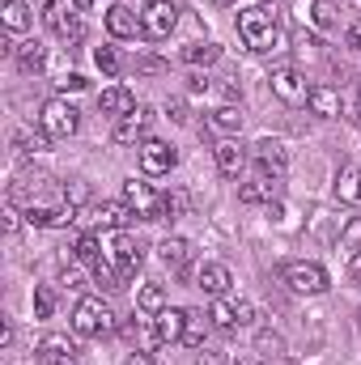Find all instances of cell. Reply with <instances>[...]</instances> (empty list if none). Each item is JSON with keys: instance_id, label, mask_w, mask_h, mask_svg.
I'll list each match as a JSON object with an SVG mask.
<instances>
[{"instance_id": "15", "label": "cell", "mask_w": 361, "mask_h": 365, "mask_svg": "<svg viewBox=\"0 0 361 365\" xmlns=\"http://www.w3.org/2000/svg\"><path fill=\"white\" fill-rule=\"evenodd\" d=\"M255 162H260V170H264L268 179H280L285 166H289V149H285L280 140L264 136V140H255Z\"/></svg>"}, {"instance_id": "33", "label": "cell", "mask_w": 361, "mask_h": 365, "mask_svg": "<svg viewBox=\"0 0 361 365\" xmlns=\"http://www.w3.org/2000/svg\"><path fill=\"white\" fill-rule=\"evenodd\" d=\"M306 17H310V26H319V30H327V34L336 30V4H332V0H310V13H306Z\"/></svg>"}, {"instance_id": "16", "label": "cell", "mask_w": 361, "mask_h": 365, "mask_svg": "<svg viewBox=\"0 0 361 365\" xmlns=\"http://www.w3.org/2000/svg\"><path fill=\"white\" fill-rule=\"evenodd\" d=\"M213 158H217L221 179H243V170H247V149H243L238 140H221V145L213 149Z\"/></svg>"}, {"instance_id": "43", "label": "cell", "mask_w": 361, "mask_h": 365, "mask_svg": "<svg viewBox=\"0 0 361 365\" xmlns=\"http://www.w3.org/2000/svg\"><path fill=\"white\" fill-rule=\"evenodd\" d=\"M56 86H60V90H86V86H90V81H86V77H81V73H64V77H60V81H56Z\"/></svg>"}, {"instance_id": "38", "label": "cell", "mask_w": 361, "mask_h": 365, "mask_svg": "<svg viewBox=\"0 0 361 365\" xmlns=\"http://www.w3.org/2000/svg\"><path fill=\"white\" fill-rule=\"evenodd\" d=\"M93 64H98L106 77H115V73H119V56H115V47H93Z\"/></svg>"}, {"instance_id": "49", "label": "cell", "mask_w": 361, "mask_h": 365, "mask_svg": "<svg viewBox=\"0 0 361 365\" xmlns=\"http://www.w3.org/2000/svg\"><path fill=\"white\" fill-rule=\"evenodd\" d=\"M208 90V77H191V93H204Z\"/></svg>"}, {"instance_id": "24", "label": "cell", "mask_w": 361, "mask_h": 365, "mask_svg": "<svg viewBox=\"0 0 361 365\" xmlns=\"http://www.w3.org/2000/svg\"><path fill=\"white\" fill-rule=\"evenodd\" d=\"M13 56H17L21 73H43V68H47V51H43V43H39V38L17 43V47H13Z\"/></svg>"}, {"instance_id": "2", "label": "cell", "mask_w": 361, "mask_h": 365, "mask_svg": "<svg viewBox=\"0 0 361 365\" xmlns=\"http://www.w3.org/2000/svg\"><path fill=\"white\" fill-rule=\"evenodd\" d=\"M102 255H106V264L123 276V280H132L136 268L145 264V247H141L128 230H106V234H102Z\"/></svg>"}, {"instance_id": "20", "label": "cell", "mask_w": 361, "mask_h": 365, "mask_svg": "<svg viewBox=\"0 0 361 365\" xmlns=\"http://www.w3.org/2000/svg\"><path fill=\"white\" fill-rule=\"evenodd\" d=\"M195 284H200L208 297H225V293H230V284H234V276H230L225 264H204V268L195 272Z\"/></svg>"}, {"instance_id": "40", "label": "cell", "mask_w": 361, "mask_h": 365, "mask_svg": "<svg viewBox=\"0 0 361 365\" xmlns=\"http://www.w3.org/2000/svg\"><path fill=\"white\" fill-rule=\"evenodd\" d=\"M64 284H68V289H90V284H86V272L77 268V259L64 264Z\"/></svg>"}, {"instance_id": "35", "label": "cell", "mask_w": 361, "mask_h": 365, "mask_svg": "<svg viewBox=\"0 0 361 365\" xmlns=\"http://www.w3.org/2000/svg\"><path fill=\"white\" fill-rule=\"evenodd\" d=\"M255 353L268 361V357H280L285 353V340H280V331H260L255 336Z\"/></svg>"}, {"instance_id": "19", "label": "cell", "mask_w": 361, "mask_h": 365, "mask_svg": "<svg viewBox=\"0 0 361 365\" xmlns=\"http://www.w3.org/2000/svg\"><path fill=\"white\" fill-rule=\"evenodd\" d=\"M119 331H123V340H128L132 349H141V353H153V349L162 344V336H158V323H145V319H128Z\"/></svg>"}, {"instance_id": "45", "label": "cell", "mask_w": 361, "mask_h": 365, "mask_svg": "<svg viewBox=\"0 0 361 365\" xmlns=\"http://www.w3.org/2000/svg\"><path fill=\"white\" fill-rule=\"evenodd\" d=\"M345 47H349V51H361V21H353V26L345 30Z\"/></svg>"}, {"instance_id": "5", "label": "cell", "mask_w": 361, "mask_h": 365, "mask_svg": "<svg viewBox=\"0 0 361 365\" xmlns=\"http://www.w3.org/2000/svg\"><path fill=\"white\" fill-rule=\"evenodd\" d=\"M73 331L77 336H111L115 331V310L102 297H81L73 306Z\"/></svg>"}, {"instance_id": "50", "label": "cell", "mask_w": 361, "mask_h": 365, "mask_svg": "<svg viewBox=\"0 0 361 365\" xmlns=\"http://www.w3.org/2000/svg\"><path fill=\"white\" fill-rule=\"evenodd\" d=\"M349 276H353V280H361V251L353 255V264H349Z\"/></svg>"}, {"instance_id": "36", "label": "cell", "mask_w": 361, "mask_h": 365, "mask_svg": "<svg viewBox=\"0 0 361 365\" xmlns=\"http://www.w3.org/2000/svg\"><path fill=\"white\" fill-rule=\"evenodd\" d=\"M340 251H361V217H349L340 225Z\"/></svg>"}, {"instance_id": "9", "label": "cell", "mask_w": 361, "mask_h": 365, "mask_svg": "<svg viewBox=\"0 0 361 365\" xmlns=\"http://www.w3.org/2000/svg\"><path fill=\"white\" fill-rule=\"evenodd\" d=\"M175 26H179V9L171 0H149L141 9V34L145 38H171Z\"/></svg>"}, {"instance_id": "48", "label": "cell", "mask_w": 361, "mask_h": 365, "mask_svg": "<svg viewBox=\"0 0 361 365\" xmlns=\"http://www.w3.org/2000/svg\"><path fill=\"white\" fill-rule=\"evenodd\" d=\"M166 110H171V119H187V115H183V98H171V102H166Z\"/></svg>"}, {"instance_id": "44", "label": "cell", "mask_w": 361, "mask_h": 365, "mask_svg": "<svg viewBox=\"0 0 361 365\" xmlns=\"http://www.w3.org/2000/svg\"><path fill=\"white\" fill-rule=\"evenodd\" d=\"M234 310H238V327H247V323L255 319V306H251L247 297H238V302H234Z\"/></svg>"}, {"instance_id": "4", "label": "cell", "mask_w": 361, "mask_h": 365, "mask_svg": "<svg viewBox=\"0 0 361 365\" xmlns=\"http://www.w3.org/2000/svg\"><path fill=\"white\" fill-rule=\"evenodd\" d=\"M123 204L136 212V221H162V217L171 212L166 195L153 191V182L149 179H128L123 182Z\"/></svg>"}, {"instance_id": "11", "label": "cell", "mask_w": 361, "mask_h": 365, "mask_svg": "<svg viewBox=\"0 0 361 365\" xmlns=\"http://www.w3.org/2000/svg\"><path fill=\"white\" fill-rule=\"evenodd\" d=\"M43 21H47V26L56 30V38H60V43H68V47H77V43L86 38V21H81L77 13H64L56 0H47V4H43Z\"/></svg>"}, {"instance_id": "30", "label": "cell", "mask_w": 361, "mask_h": 365, "mask_svg": "<svg viewBox=\"0 0 361 365\" xmlns=\"http://www.w3.org/2000/svg\"><path fill=\"white\" fill-rule=\"evenodd\" d=\"M136 310L149 314V319H158V314L166 310V289H162V284H141V293H136Z\"/></svg>"}, {"instance_id": "23", "label": "cell", "mask_w": 361, "mask_h": 365, "mask_svg": "<svg viewBox=\"0 0 361 365\" xmlns=\"http://www.w3.org/2000/svg\"><path fill=\"white\" fill-rule=\"evenodd\" d=\"M243 106H234V102H225V106H217L213 115H208V128L213 132H225V136H238L243 132Z\"/></svg>"}, {"instance_id": "34", "label": "cell", "mask_w": 361, "mask_h": 365, "mask_svg": "<svg viewBox=\"0 0 361 365\" xmlns=\"http://www.w3.org/2000/svg\"><path fill=\"white\" fill-rule=\"evenodd\" d=\"M56 289L51 284H34V319H51L56 314Z\"/></svg>"}, {"instance_id": "14", "label": "cell", "mask_w": 361, "mask_h": 365, "mask_svg": "<svg viewBox=\"0 0 361 365\" xmlns=\"http://www.w3.org/2000/svg\"><path fill=\"white\" fill-rule=\"evenodd\" d=\"M26 221L39 225V230H64V225L77 221V208L68 200H60V204H34V208H26Z\"/></svg>"}, {"instance_id": "39", "label": "cell", "mask_w": 361, "mask_h": 365, "mask_svg": "<svg viewBox=\"0 0 361 365\" xmlns=\"http://www.w3.org/2000/svg\"><path fill=\"white\" fill-rule=\"evenodd\" d=\"M136 73H145V77H166V73H171V64H166V60H158V56H141V60H136Z\"/></svg>"}, {"instance_id": "21", "label": "cell", "mask_w": 361, "mask_h": 365, "mask_svg": "<svg viewBox=\"0 0 361 365\" xmlns=\"http://www.w3.org/2000/svg\"><path fill=\"white\" fill-rule=\"evenodd\" d=\"M238 200H243V204H272V200H280V179L260 175V179L243 182V187H238Z\"/></svg>"}, {"instance_id": "53", "label": "cell", "mask_w": 361, "mask_h": 365, "mask_svg": "<svg viewBox=\"0 0 361 365\" xmlns=\"http://www.w3.org/2000/svg\"><path fill=\"white\" fill-rule=\"evenodd\" d=\"M73 4H77V9H90L93 0H73Z\"/></svg>"}, {"instance_id": "31", "label": "cell", "mask_w": 361, "mask_h": 365, "mask_svg": "<svg viewBox=\"0 0 361 365\" xmlns=\"http://www.w3.org/2000/svg\"><path fill=\"white\" fill-rule=\"evenodd\" d=\"M208 319H213V327H217V331H234V327H238L234 297H213V306H208Z\"/></svg>"}, {"instance_id": "27", "label": "cell", "mask_w": 361, "mask_h": 365, "mask_svg": "<svg viewBox=\"0 0 361 365\" xmlns=\"http://www.w3.org/2000/svg\"><path fill=\"white\" fill-rule=\"evenodd\" d=\"M158 255H162V264H166L171 272H183L187 259H191V247H187L183 238H162V242H158Z\"/></svg>"}, {"instance_id": "25", "label": "cell", "mask_w": 361, "mask_h": 365, "mask_svg": "<svg viewBox=\"0 0 361 365\" xmlns=\"http://www.w3.org/2000/svg\"><path fill=\"white\" fill-rule=\"evenodd\" d=\"M306 106H310V115H319V119H336V115H340V93L332 90V86H315Z\"/></svg>"}, {"instance_id": "42", "label": "cell", "mask_w": 361, "mask_h": 365, "mask_svg": "<svg viewBox=\"0 0 361 365\" xmlns=\"http://www.w3.org/2000/svg\"><path fill=\"white\" fill-rule=\"evenodd\" d=\"M0 217H4V230H9V234H17V225H21V212H17V204H13V200L4 204V212H0Z\"/></svg>"}, {"instance_id": "3", "label": "cell", "mask_w": 361, "mask_h": 365, "mask_svg": "<svg viewBox=\"0 0 361 365\" xmlns=\"http://www.w3.org/2000/svg\"><path fill=\"white\" fill-rule=\"evenodd\" d=\"M280 280L289 284V293H298V297H319V293H327V268L323 264H315V259H289L285 268H280Z\"/></svg>"}, {"instance_id": "37", "label": "cell", "mask_w": 361, "mask_h": 365, "mask_svg": "<svg viewBox=\"0 0 361 365\" xmlns=\"http://www.w3.org/2000/svg\"><path fill=\"white\" fill-rule=\"evenodd\" d=\"M47 140H51V136H47L43 128H39L34 136H30V132H17V153H43V149H47Z\"/></svg>"}, {"instance_id": "29", "label": "cell", "mask_w": 361, "mask_h": 365, "mask_svg": "<svg viewBox=\"0 0 361 365\" xmlns=\"http://www.w3.org/2000/svg\"><path fill=\"white\" fill-rule=\"evenodd\" d=\"M179 56H183V64H191V68H208V64L221 60V47L217 43H187Z\"/></svg>"}, {"instance_id": "10", "label": "cell", "mask_w": 361, "mask_h": 365, "mask_svg": "<svg viewBox=\"0 0 361 365\" xmlns=\"http://www.w3.org/2000/svg\"><path fill=\"white\" fill-rule=\"evenodd\" d=\"M175 166H179V149H175L171 140H158V136L141 140V170H145V179L171 175Z\"/></svg>"}, {"instance_id": "32", "label": "cell", "mask_w": 361, "mask_h": 365, "mask_svg": "<svg viewBox=\"0 0 361 365\" xmlns=\"http://www.w3.org/2000/svg\"><path fill=\"white\" fill-rule=\"evenodd\" d=\"M336 200H345V204H361V170L357 166H345V170L336 175Z\"/></svg>"}, {"instance_id": "47", "label": "cell", "mask_w": 361, "mask_h": 365, "mask_svg": "<svg viewBox=\"0 0 361 365\" xmlns=\"http://www.w3.org/2000/svg\"><path fill=\"white\" fill-rule=\"evenodd\" d=\"M0 349H13V323L9 319L0 323Z\"/></svg>"}, {"instance_id": "6", "label": "cell", "mask_w": 361, "mask_h": 365, "mask_svg": "<svg viewBox=\"0 0 361 365\" xmlns=\"http://www.w3.org/2000/svg\"><path fill=\"white\" fill-rule=\"evenodd\" d=\"M39 128L51 136V140H68L77 128H81V110L64 98H47L43 110H39Z\"/></svg>"}, {"instance_id": "13", "label": "cell", "mask_w": 361, "mask_h": 365, "mask_svg": "<svg viewBox=\"0 0 361 365\" xmlns=\"http://www.w3.org/2000/svg\"><path fill=\"white\" fill-rule=\"evenodd\" d=\"M149 128H153V110L149 106H136L132 115L115 119V145H136V140H149Z\"/></svg>"}, {"instance_id": "7", "label": "cell", "mask_w": 361, "mask_h": 365, "mask_svg": "<svg viewBox=\"0 0 361 365\" xmlns=\"http://www.w3.org/2000/svg\"><path fill=\"white\" fill-rule=\"evenodd\" d=\"M132 217H136V212H132L123 200H119V204H106V200H102V204H86V208L77 212V225H86V234H93V230L106 234V230H128Z\"/></svg>"}, {"instance_id": "41", "label": "cell", "mask_w": 361, "mask_h": 365, "mask_svg": "<svg viewBox=\"0 0 361 365\" xmlns=\"http://www.w3.org/2000/svg\"><path fill=\"white\" fill-rule=\"evenodd\" d=\"M60 195H64V200H68V204H73V208H77V204H81V200H86V195H90V191H86V182H68V187H64V191H60Z\"/></svg>"}, {"instance_id": "51", "label": "cell", "mask_w": 361, "mask_h": 365, "mask_svg": "<svg viewBox=\"0 0 361 365\" xmlns=\"http://www.w3.org/2000/svg\"><path fill=\"white\" fill-rule=\"evenodd\" d=\"M234 365H268V361H264V357L255 353V357H238V361H234Z\"/></svg>"}, {"instance_id": "26", "label": "cell", "mask_w": 361, "mask_h": 365, "mask_svg": "<svg viewBox=\"0 0 361 365\" xmlns=\"http://www.w3.org/2000/svg\"><path fill=\"white\" fill-rule=\"evenodd\" d=\"M0 21H4L9 34H26V30H30V9H26V0H4V4H0Z\"/></svg>"}, {"instance_id": "1", "label": "cell", "mask_w": 361, "mask_h": 365, "mask_svg": "<svg viewBox=\"0 0 361 365\" xmlns=\"http://www.w3.org/2000/svg\"><path fill=\"white\" fill-rule=\"evenodd\" d=\"M238 34H243V43H247L251 51H260V56H268V51H280V47H285V30H280V21L272 17L264 4H247V9H238Z\"/></svg>"}, {"instance_id": "12", "label": "cell", "mask_w": 361, "mask_h": 365, "mask_svg": "<svg viewBox=\"0 0 361 365\" xmlns=\"http://www.w3.org/2000/svg\"><path fill=\"white\" fill-rule=\"evenodd\" d=\"M39 361L43 365H77L81 361V349H77V340H68L64 331H47L43 340H39Z\"/></svg>"}, {"instance_id": "28", "label": "cell", "mask_w": 361, "mask_h": 365, "mask_svg": "<svg viewBox=\"0 0 361 365\" xmlns=\"http://www.w3.org/2000/svg\"><path fill=\"white\" fill-rule=\"evenodd\" d=\"M208 327H213V319H208L204 310H187V331H183V344H187V349H204Z\"/></svg>"}, {"instance_id": "17", "label": "cell", "mask_w": 361, "mask_h": 365, "mask_svg": "<svg viewBox=\"0 0 361 365\" xmlns=\"http://www.w3.org/2000/svg\"><path fill=\"white\" fill-rule=\"evenodd\" d=\"M141 102H136V93L128 90V86H106V90L98 93V110L102 115H115V119H123V115H132Z\"/></svg>"}, {"instance_id": "8", "label": "cell", "mask_w": 361, "mask_h": 365, "mask_svg": "<svg viewBox=\"0 0 361 365\" xmlns=\"http://www.w3.org/2000/svg\"><path fill=\"white\" fill-rule=\"evenodd\" d=\"M310 90H315V86H306V73L293 68V64H280V68L272 73V93H276L285 106H306V102H310Z\"/></svg>"}, {"instance_id": "22", "label": "cell", "mask_w": 361, "mask_h": 365, "mask_svg": "<svg viewBox=\"0 0 361 365\" xmlns=\"http://www.w3.org/2000/svg\"><path fill=\"white\" fill-rule=\"evenodd\" d=\"M158 336H162V344H183V331H187V310H175V306H166L158 319Z\"/></svg>"}, {"instance_id": "54", "label": "cell", "mask_w": 361, "mask_h": 365, "mask_svg": "<svg viewBox=\"0 0 361 365\" xmlns=\"http://www.w3.org/2000/svg\"><path fill=\"white\" fill-rule=\"evenodd\" d=\"M357 98H361V90H357Z\"/></svg>"}, {"instance_id": "46", "label": "cell", "mask_w": 361, "mask_h": 365, "mask_svg": "<svg viewBox=\"0 0 361 365\" xmlns=\"http://www.w3.org/2000/svg\"><path fill=\"white\" fill-rule=\"evenodd\" d=\"M123 365H158V357H153V353H141V349H136V353H132V357H128Z\"/></svg>"}, {"instance_id": "18", "label": "cell", "mask_w": 361, "mask_h": 365, "mask_svg": "<svg viewBox=\"0 0 361 365\" xmlns=\"http://www.w3.org/2000/svg\"><path fill=\"white\" fill-rule=\"evenodd\" d=\"M106 34L111 38H136L141 34V13H132L128 4H111L106 9Z\"/></svg>"}, {"instance_id": "52", "label": "cell", "mask_w": 361, "mask_h": 365, "mask_svg": "<svg viewBox=\"0 0 361 365\" xmlns=\"http://www.w3.org/2000/svg\"><path fill=\"white\" fill-rule=\"evenodd\" d=\"M200 365H221V361H217L213 353H204V357H200Z\"/></svg>"}]
</instances>
